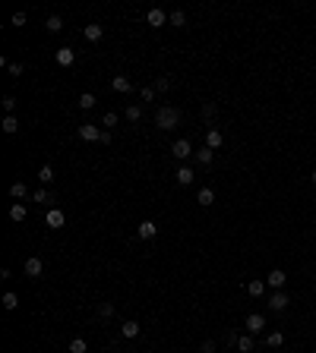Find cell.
Instances as JSON below:
<instances>
[{
	"instance_id": "cell-24",
	"label": "cell",
	"mask_w": 316,
	"mask_h": 353,
	"mask_svg": "<svg viewBox=\"0 0 316 353\" xmlns=\"http://www.w3.org/2000/svg\"><path fill=\"white\" fill-rule=\"evenodd\" d=\"M196 202H199L202 208H209V205L215 202V189H209V186H206V189H199V196H196Z\"/></svg>"
},
{
	"instance_id": "cell-5",
	"label": "cell",
	"mask_w": 316,
	"mask_h": 353,
	"mask_svg": "<svg viewBox=\"0 0 316 353\" xmlns=\"http://www.w3.org/2000/svg\"><path fill=\"white\" fill-rule=\"evenodd\" d=\"M266 331V315L262 312H250L247 315V334H259Z\"/></svg>"
},
{
	"instance_id": "cell-26",
	"label": "cell",
	"mask_w": 316,
	"mask_h": 353,
	"mask_svg": "<svg viewBox=\"0 0 316 353\" xmlns=\"http://www.w3.org/2000/svg\"><path fill=\"white\" fill-rule=\"evenodd\" d=\"M38 180H41V186H51V183H54V167L45 164V167L38 170Z\"/></svg>"
},
{
	"instance_id": "cell-37",
	"label": "cell",
	"mask_w": 316,
	"mask_h": 353,
	"mask_svg": "<svg viewBox=\"0 0 316 353\" xmlns=\"http://www.w3.org/2000/svg\"><path fill=\"white\" fill-rule=\"evenodd\" d=\"M139 95H142V101L149 104V101H155V95H158V92L152 89V85H142V92H139Z\"/></svg>"
},
{
	"instance_id": "cell-11",
	"label": "cell",
	"mask_w": 316,
	"mask_h": 353,
	"mask_svg": "<svg viewBox=\"0 0 316 353\" xmlns=\"http://www.w3.org/2000/svg\"><path fill=\"white\" fill-rule=\"evenodd\" d=\"M221 142H225V133H221L218 126H209V130H206V145L218 151V149H221Z\"/></svg>"
},
{
	"instance_id": "cell-23",
	"label": "cell",
	"mask_w": 316,
	"mask_h": 353,
	"mask_svg": "<svg viewBox=\"0 0 316 353\" xmlns=\"http://www.w3.org/2000/svg\"><path fill=\"white\" fill-rule=\"evenodd\" d=\"M168 22L174 25V29H184V25H187V13L184 10H171L168 13Z\"/></svg>"
},
{
	"instance_id": "cell-40",
	"label": "cell",
	"mask_w": 316,
	"mask_h": 353,
	"mask_svg": "<svg viewBox=\"0 0 316 353\" xmlns=\"http://www.w3.org/2000/svg\"><path fill=\"white\" fill-rule=\"evenodd\" d=\"M22 73H25V66H22V63H10V76H16V79H19Z\"/></svg>"
},
{
	"instance_id": "cell-39",
	"label": "cell",
	"mask_w": 316,
	"mask_h": 353,
	"mask_svg": "<svg viewBox=\"0 0 316 353\" xmlns=\"http://www.w3.org/2000/svg\"><path fill=\"white\" fill-rule=\"evenodd\" d=\"M215 114H218V107H215V104H212V101H209V104L202 107V117H206V120H212Z\"/></svg>"
},
{
	"instance_id": "cell-12",
	"label": "cell",
	"mask_w": 316,
	"mask_h": 353,
	"mask_svg": "<svg viewBox=\"0 0 316 353\" xmlns=\"http://www.w3.org/2000/svg\"><path fill=\"white\" fill-rule=\"evenodd\" d=\"M155 234H158L155 221H142L139 227H136V237H139V240H155Z\"/></svg>"
},
{
	"instance_id": "cell-3",
	"label": "cell",
	"mask_w": 316,
	"mask_h": 353,
	"mask_svg": "<svg viewBox=\"0 0 316 353\" xmlns=\"http://www.w3.org/2000/svg\"><path fill=\"white\" fill-rule=\"evenodd\" d=\"M101 133L105 130H98L95 123H79V139L82 142H101Z\"/></svg>"
},
{
	"instance_id": "cell-27",
	"label": "cell",
	"mask_w": 316,
	"mask_h": 353,
	"mask_svg": "<svg viewBox=\"0 0 316 353\" xmlns=\"http://www.w3.org/2000/svg\"><path fill=\"white\" fill-rule=\"evenodd\" d=\"M253 347H256V344H253V334H241V341H237V350H241V353H253Z\"/></svg>"
},
{
	"instance_id": "cell-33",
	"label": "cell",
	"mask_w": 316,
	"mask_h": 353,
	"mask_svg": "<svg viewBox=\"0 0 316 353\" xmlns=\"http://www.w3.org/2000/svg\"><path fill=\"white\" fill-rule=\"evenodd\" d=\"M0 104H3L6 114H16V104H19V101H16V95H3V98H0Z\"/></svg>"
},
{
	"instance_id": "cell-41",
	"label": "cell",
	"mask_w": 316,
	"mask_h": 353,
	"mask_svg": "<svg viewBox=\"0 0 316 353\" xmlns=\"http://www.w3.org/2000/svg\"><path fill=\"white\" fill-rule=\"evenodd\" d=\"M199 353H215V341H202V347Z\"/></svg>"
},
{
	"instance_id": "cell-22",
	"label": "cell",
	"mask_w": 316,
	"mask_h": 353,
	"mask_svg": "<svg viewBox=\"0 0 316 353\" xmlns=\"http://www.w3.org/2000/svg\"><path fill=\"white\" fill-rule=\"evenodd\" d=\"M3 133H6V136H16V133H19V120H16V114H6V117H3Z\"/></svg>"
},
{
	"instance_id": "cell-36",
	"label": "cell",
	"mask_w": 316,
	"mask_h": 353,
	"mask_svg": "<svg viewBox=\"0 0 316 353\" xmlns=\"http://www.w3.org/2000/svg\"><path fill=\"white\" fill-rule=\"evenodd\" d=\"M117 123H121V117H117L114 110H108V114L101 117V126H117Z\"/></svg>"
},
{
	"instance_id": "cell-10",
	"label": "cell",
	"mask_w": 316,
	"mask_h": 353,
	"mask_svg": "<svg viewBox=\"0 0 316 353\" xmlns=\"http://www.w3.org/2000/svg\"><path fill=\"white\" fill-rule=\"evenodd\" d=\"M45 274V262L38 259V255H32L29 262H25V278H41Z\"/></svg>"
},
{
	"instance_id": "cell-7",
	"label": "cell",
	"mask_w": 316,
	"mask_h": 353,
	"mask_svg": "<svg viewBox=\"0 0 316 353\" xmlns=\"http://www.w3.org/2000/svg\"><path fill=\"white\" fill-rule=\"evenodd\" d=\"M54 60H57V66H73V63H76V50H73L70 45H66V48H57Z\"/></svg>"
},
{
	"instance_id": "cell-20",
	"label": "cell",
	"mask_w": 316,
	"mask_h": 353,
	"mask_svg": "<svg viewBox=\"0 0 316 353\" xmlns=\"http://www.w3.org/2000/svg\"><path fill=\"white\" fill-rule=\"evenodd\" d=\"M139 322H133V318H126V322L121 325V334H124V338H139Z\"/></svg>"
},
{
	"instance_id": "cell-31",
	"label": "cell",
	"mask_w": 316,
	"mask_h": 353,
	"mask_svg": "<svg viewBox=\"0 0 316 353\" xmlns=\"http://www.w3.org/2000/svg\"><path fill=\"white\" fill-rule=\"evenodd\" d=\"M16 306H19V297H16L13 290H10V294H3V309H6V312H16Z\"/></svg>"
},
{
	"instance_id": "cell-8",
	"label": "cell",
	"mask_w": 316,
	"mask_h": 353,
	"mask_svg": "<svg viewBox=\"0 0 316 353\" xmlns=\"http://www.w3.org/2000/svg\"><path fill=\"white\" fill-rule=\"evenodd\" d=\"M266 284H269L272 290H281V287H285V284H288V274L281 271V268H272V271L266 274Z\"/></svg>"
},
{
	"instance_id": "cell-21",
	"label": "cell",
	"mask_w": 316,
	"mask_h": 353,
	"mask_svg": "<svg viewBox=\"0 0 316 353\" xmlns=\"http://www.w3.org/2000/svg\"><path fill=\"white\" fill-rule=\"evenodd\" d=\"M124 117H126V123H139L142 120V104H130L124 110Z\"/></svg>"
},
{
	"instance_id": "cell-2",
	"label": "cell",
	"mask_w": 316,
	"mask_h": 353,
	"mask_svg": "<svg viewBox=\"0 0 316 353\" xmlns=\"http://www.w3.org/2000/svg\"><path fill=\"white\" fill-rule=\"evenodd\" d=\"M193 142L190 139H177L174 145H171V158H177V161H190L193 158Z\"/></svg>"
},
{
	"instance_id": "cell-34",
	"label": "cell",
	"mask_w": 316,
	"mask_h": 353,
	"mask_svg": "<svg viewBox=\"0 0 316 353\" xmlns=\"http://www.w3.org/2000/svg\"><path fill=\"white\" fill-rule=\"evenodd\" d=\"M85 350H89V344H85L82 338H73L70 341V353H85Z\"/></svg>"
},
{
	"instance_id": "cell-13",
	"label": "cell",
	"mask_w": 316,
	"mask_h": 353,
	"mask_svg": "<svg viewBox=\"0 0 316 353\" xmlns=\"http://www.w3.org/2000/svg\"><path fill=\"white\" fill-rule=\"evenodd\" d=\"M174 180H177V183H181V186H190L193 180H196V170H193L190 164H184V167H177V174H174Z\"/></svg>"
},
{
	"instance_id": "cell-19",
	"label": "cell",
	"mask_w": 316,
	"mask_h": 353,
	"mask_svg": "<svg viewBox=\"0 0 316 353\" xmlns=\"http://www.w3.org/2000/svg\"><path fill=\"white\" fill-rule=\"evenodd\" d=\"M25 218H29V208H25L22 202H13V205H10V221H16V224H22Z\"/></svg>"
},
{
	"instance_id": "cell-29",
	"label": "cell",
	"mask_w": 316,
	"mask_h": 353,
	"mask_svg": "<svg viewBox=\"0 0 316 353\" xmlns=\"http://www.w3.org/2000/svg\"><path fill=\"white\" fill-rule=\"evenodd\" d=\"M10 196H13V199H25V196H29V189H25L22 180H16V183L10 186Z\"/></svg>"
},
{
	"instance_id": "cell-6",
	"label": "cell",
	"mask_w": 316,
	"mask_h": 353,
	"mask_svg": "<svg viewBox=\"0 0 316 353\" xmlns=\"http://www.w3.org/2000/svg\"><path fill=\"white\" fill-rule=\"evenodd\" d=\"M146 22L152 25V29H161V25H168V13L161 10V6H152V10L146 13Z\"/></svg>"
},
{
	"instance_id": "cell-1",
	"label": "cell",
	"mask_w": 316,
	"mask_h": 353,
	"mask_svg": "<svg viewBox=\"0 0 316 353\" xmlns=\"http://www.w3.org/2000/svg\"><path fill=\"white\" fill-rule=\"evenodd\" d=\"M177 123H181V110H177V107L161 104L155 110V126H158V130H174Z\"/></svg>"
},
{
	"instance_id": "cell-18",
	"label": "cell",
	"mask_w": 316,
	"mask_h": 353,
	"mask_svg": "<svg viewBox=\"0 0 316 353\" xmlns=\"http://www.w3.org/2000/svg\"><path fill=\"white\" fill-rule=\"evenodd\" d=\"M266 287H269V284H266V281H259V278H253V281H247V294H250L253 300H259L262 294H266Z\"/></svg>"
},
{
	"instance_id": "cell-30",
	"label": "cell",
	"mask_w": 316,
	"mask_h": 353,
	"mask_svg": "<svg viewBox=\"0 0 316 353\" xmlns=\"http://www.w3.org/2000/svg\"><path fill=\"white\" fill-rule=\"evenodd\" d=\"M281 344H285V334L281 331H269L266 334V347H281Z\"/></svg>"
},
{
	"instance_id": "cell-17",
	"label": "cell",
	"mask_w": 316,
	"mask_h": 353,
	"mask_svg": "<svg viewBox=\"0 0 316 353\" xmlns=\"http://www.w3.org/2000/svg\"><path fill=\"white\" fill-rule=\"evenodd\" d=\"M212 161H215V149H209V145H202V149H196V164L209 167Z\"/></svg>"
},
{
	"instance_id": "cell-16",
	"label": "cell",
	"mask_w": 316,
	"mask_h": 353,
	"mask_svg": "<svg viewBox=\"0 0 316 353\" xmlns=\"http://www.w3.org/2000/svg\"><path fill=\"white\" fill-rule=\"evenodd\" d=\"M111 89H114V92H121V95H130V92H133L130 76H114V79H111Z\"/></svg>"
},
{
	"instance_id": "cell-42",
	"label": "cell",
	"mask_w": 316,
	"mask_h": 353,
	"mask_svg": "<svg viewBox=\"0 0 316 353\" xmlns=\"http://www.w3.org/2000/svg\"><path fill=\"white\" fill-rule=\"evenodd\" d=\"M310 180H313V183H316V170H313V174H310Z\"/></svg>"
},
{
	"instance_id": "cell-35",
	"label": "cell",
	"mask_w": 316,
	"mask_h": 353,
	"mask_svg": "<svg viewBox=\"0 0 316 353\" xmlns=\"http://www.w3.org/2000/svg\"><path fill=\"white\" fill-rule=\"evenodd\" d=\"M114 315V303H98V318H111Z\"/></svg>"
},
{
	"instance_id": "cell-4",
	"label": "cell",
	"mask_w": 316,
	"mask_h": 353,
	"mask_svg": "<svg viewBox=\"0 0 316 353\" xmlns=\"http://www.w3.org/2000/svg\"><path fill=\"white\" fill-rule=\"evenodd\" d=\"M288 303H291V300H288L285 290H272V297H269V309H272V312H285Z\"/></svg>"
},
{
	"instance_id": "cell-38",
	"label": "cell",
	"mask_w": 316,
	"mask_h": 353,
	"mask_svg": "<svg viewBox=\"0 0 316 353\" xmlns=\"http://www.w3.org/2000/svg\"><path fill=\"white\" fill-rule=\"evenodd\" d=\"M25 22H29V16H25V13H13V19H10V25H16V29H22Z\"/></svg>"
},
{
	"instance_id": "cell-9",
	"label": "cell",
	"mask_w": 316,
	"mask_h": 353,
	"mask_svg": "<svg viewBox=\"0 0 316 353\" xmlns=\"http://www.w3.org/2000/svg\"><path fill=\"white\" fill-rule=\"evenodd\" d=\"M63 221H66V214H63L61 208H51V211L45 214V224H48L51 230H61V227H63Z\"/></svg>"
},
{
	"instance_id": "cell-32",
	"label": "cell",
	"mask_w": 316,
	"mask_h": 353,
	"mask_svg": "<svg viewBox=\"0 0 316 353\" xmlns=\"http://www.w3.org/2000/svg\"><path fill=\"white\" fill-rule=\"evenodd\" d=\"M152 89H155L158 95H165V92H171V79H168V76H158V79L152 82Z\"/></svg>"
},
{
	"instance_id": "cell-25",
	"label": "cell",
	"mask_w": 316,
	"mask_h": 353,
	"mask_svg": "<svg viewBox=\"0 0 316 353\" xmlns=\"http://www.w3.org/2000/svg\"><path fill=\"white\" fill-rule=\"evenodd\" d=\"M45 29L57 35V32H63V19H61V16H48V19H45Z\"/></svg>"
},
{
	"instance_id": "cell-15",
	"label": "cell",
	"mask_w": 316,
	"mask_h": 353,
	"mask_svg": "<svg viewBox=\"0 0 316 353\" xmlns=\"http://www.w3.org/2000/svg\"><path fill=\"white\" fill-rule=\"evenodd\" d=\"M32 202H38L41 208H51V205H54V193H51V189H35V193H32Z\"/></svg>"
},
{
	"instance_id": "cell-14",
	"label": "cell",
	"mask_w": 316,
	"mask_h": 353,
	"mask_svg": "<svg viewBox=\"0 0 316 353\" xmlns=\"http://www.w3.org/2000/svg\"><path fill=\"white\" fill-rule=\"evenodd\" d=\"M101 35H105V29H101L98 22H92V25H85V29H82V38H85V41H92V45H98Z\"/></svg>"
},
{
	"instance_id": "cell-28",
	"label": "cell",
	"mask_w": 316,
	"mask_h": 353,
	"mask_svg": "<svg viewBox=\"0 0 316 353\" xmlns=\"http://www.w3.org/2000/svg\"><path fill=\"white\" fill-rule=\"evenodd\" d=\"M95 104H98V101H95V95H92V92H82V95H79V107H82V110H92Z\"/></svg>"
}]
</instances>
